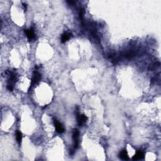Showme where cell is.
I'll list each match as a JSON object with an SVG mask.
<instances>
[{"label": "cell", "instance_id": "6da1fadb", "mask_svg": "<svg viewBox=\"0 0 161 161\" xmlns=\"http://www.w3.org/2000/svg\"><path fill=\"white\" fill-rule=\"evenodd\" d=\"M79 132L77 129H74L72 132V139L74 141V149H76L79 147Z\"/></svg>", "mask_w": 161, "mask_h": 161}, {"label": "cell", "instance_id": "7a4b0ae2", "mask_svg": "<svg viewBox=\"0 0 161 161\" xmlns=\"http://www.w3.org/2000/svg\"><path fill=\"white\" fill-rule=\"evenodd\" d=\"M41 79V76H40V73L38 71H34L33 74V76H32V82H31V86H33L35 85Z\"/></svg>", "mask_w": 161, "mask_h": 161}, {"label": "cell", "instance_id": "3957f363", "mask_svg": "<svg viewBox=\"0 0 161 161\" xmlns=\"http://www.w3.org/2000/svg\"><path fill=\"white\" fill-rule=\"evenodd\" d=\"M54 125H55V130H56L57 132L59 133V134H62V133L64 132L65 131L64 128L62 125L59 122V121H57L56 119H54Z\"/></svg>", "mask_w": 161, "mask_h": 161}, {"label": "cell", "instance_id": "277c9868", "mask_svg": "<svg viewBox=\"0 0 161 161\" xmlns=\"http://www.w3.org/2000/svg\"><path fill=\"white\" fill-rule=\"evenodd\" d=\"M87 119L88 118L86 117V116L84 115H80L77 114V123H78L79 125L81 127V126H83L87 121Z\"/></svg>", "mask_w": 161, "mask_h": 161}, {"label": "cell", "instance_id": "5b68a950", "mask_svg": "<svg viewBox=\"0 0 161 161\" xmlns=\"http://www.w3.org/2000/svg\"><path fill=\"white\" fill-rule=\"evenodd\" d=\"M25 32L29 40H32V39H33L35 38V33L32 29L26 30L25 31Z\"/></svg>", "mask_w": 161, "mask_h": 161}, {"label": "cell", "instance_id": "8992f818", "mask_svg": "<svg viewBox=\"0 0 161 161\" xmlns=\"http://www.w3.org/2000/svg\"><path fill=\"white\" fill-rule=\"evenodd\" d=\"M71 35L72 34L70 33H69V32H66V33H64V34H62V37H61V42L62 43L67 42L71 37Z\"/></svg>", "mask_w": 161, "mask_h": 161}, {"label": "cell", "instance_id": "52a82bcc", "mask_svg": "<svg viewBox=\"0 0 161 161\" xmlns=\"http://www.w3.org/2000/svg\"><path fill=\"white\" fill-rule=\"evenodd\" d=\"M143 157H144V154H143V152H142L141 150H139L136 153V154L133 157V160L136 161V160L142 159Z\"/></svg>", "mask_w": 161, "mask_h": 161}, {"label": "cell", "instance_id": "ba28073f", "mask_svg": "<svg viewBox=\"0 0 161 161\" xmlns=\"http://www.w3.org/2000/svg\"><path fill=\"white\" fill-rule=\"evenodd\" d=\"M119 157H120V159L123 160H128L129 159V157H128V154H127V150H122V151L120 152V154H119Z\"/></svg>", "mask_w": 161, "mask_h": 161}, {"label": "cell", "instance_id": "9c48e42d", "mask_svg": "<svg viewBox=\"0 0 161 161\" xmlns=\"http://www.w3.org/2000/svg\"><path fill=\"white\" fill-rule=\"evenodd\" d=\"M17 140L18 141V143H20L21 141H22V134L21 132L20 131L17 130Z\"/></svg>", "mask_w": 161, "mask_h": 161}, {"label": "cell", "instance_id": "30bf717a", "mask_svg": "<svg viewBox=\"0 0 161 161\" xmlns=\"http://www.w3.org/2000/svg\"><path fill=\"white\" fill-rule=\"evenodd\" d=\"M84 11L83 8H81L79 10V15L80 19L83 20V17H84Z\"/></svg>", "mask_w": 161, "mask_h": 161}, {"label": "cell", "instance_id": "8fae6325", "mask_svg": "<svg viewBox=\"0 0 161 161\" xmlns=\"http://www.w3.org/2000/svg\"><path fill=\"white\" fill-rule=\"evenodd\" d=\"M68 3H69V4H74V3H76V2L75 1H68Z\"/></svg>", "mask_w": 161, "mask_h": 161}, {"label": "cell", "instance_id": "7c38bea8", "mask_svg": "<svg viewBox=\"0 0 161 161\" xmlns=\"http://www.w3.org/2000/svg\"><path fill=\"white\" fill-rule=\"evenodd\" d=\"M22 4H23V6L24 8H25V10H26V4H25V3H22Z\"/></svg>", "mask_w": 161, "mask_h": 161}]
</instances>
